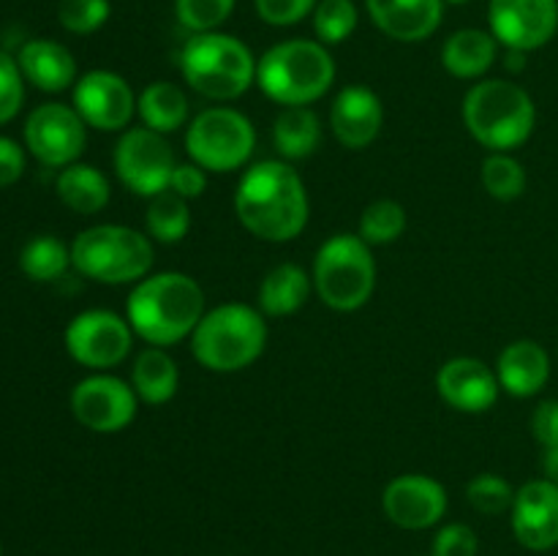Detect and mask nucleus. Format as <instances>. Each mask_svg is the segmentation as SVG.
Returning <instances> with one entry per match:
<instances>
[{
    "label": "nucleus",
    "mask_w": 558,
    "mask_h": 556,
    "mask_svg": "<svg viewBox=\"0 0 558 556\" xmlns=\"http://www.w3.org/2000/svg\"><path fill=\"white\" fill-rule=\"evenodd\" d=\"M234 210L254 238L289 243L308 223L311 202L298 169L289 161L267 158L245 169L234 191Z\"/></svg>",
    "instance_id": "obj_1"
},
{
    "label": "nucleus",
    "mask_w": 558,
    "mask_h": 556,
    "mask_svg": "<svg viewBox=\"0 0 558 556\" xmlns=\"http://www.w3.org/2000/svg\"><path fill=\"white\" fill-rule=\"evenodd\" d=\"M205 316V292L189 273L167 270L134 283L125 303L134 336L150 347H172L191 338Z\"/></svg>",
    "instance_id": "obj_2"
},
{
    "label": "nucleus",
    "mask_w": 558,
    "mask_h": 556,
    "mask_svg": "<svg viewBox=\"0 0 558 556\" xmlns=\"http://www.w3.org/2000/svg\"><path fill=\"white\" fill-rule=\"evenodd\" d=\"M336 82V60L316 38H289L267 49L256 65V85L283 107H311Z\"/></svg>",
    "instance_id": "obj_3"
},
{
    "label": "nucleus",
    "mask_w": 558,
    "mask_h": 556,
    "mask_svg": "<svg viewBox=\"0 0 558 556\" xmlns=\"http://www.w3.org/2000/svg\"><path fill=\"white\" fill-rule=\"evenodd\" d=\"M267 347L265 314L254 305L223 303L205 311L191 333V352L196 363L216 374H234L262 358Z\"/></svg>",
    "instance_id": "obj_4"
},
{
    "label": "nucleus",
    "mask_w": 558,
    "mask_h": 556,
    "mask_svg": "<svg viewBox=\"0 0 558 556\" xmlns=\"http://www.w3.org/2000/svg\"><path fill=\"white\" fill-rule=\"evenodd\" d=\"M463 123L490 153H510L532 136L537 107L518 82L490 76L469 87L463 98Z\"/></svg>",
    "instance_id": "obj_5"
},
{
    "label": "nucleus",
    "mask_w": 558,
    "mask_h": 556,
    "mask_svg": "<svg viewBox=\"0 0 558 556\" xmlns=\"http://www.w3.org/2000/svg\"><path fill=\"white\" fill-rule=\"evenodd\" d=\"M256 65L248 44L221 31L194 33L180 52L183 80L210 101H234L248 93L256 85Z\"/></svg>",
    "instance_id": "obj_6"
},
{
    "label": "nucleus",
    "mask_w": 558,
    "mask_h": 556,
    "mask_svg": "<svg viewBox=\"0 0 558 556\" xmlns=\"http://www.w3.org/2000/svg\"><path fill=\"white\" fill-rule=\"evenodd\" d=\"M156 262L150 234L123 223H98L71 243V265L98 283H140Z\"/></svg>",
    "instance_id": "obj_7"
},
{
    "label": "nucleus",
    "mask_w": 558,
    "mask_h": 556,
    "mask_svg": "<svg viewBox=\"0 0 558 556\" xmlns=\"http://www.w3.org/2000/svg\"><path fill=\"white\" fill-rule=\"evenodd\" d=\"M314 292L332 311L363 309L376 289V259L360 234L338 232L319 245L314 259Z\"/></svg>",
    "instance_id": "obj_8"
},
{
    "label": "nucleus",
    "mask_w": 558,
    "mask_h": 556,
    "mask_svg": "<svg viewBox=\"0 0 558 556\" xmlns=\"http://www.w3.org/2000/svg\"><path fill=\"white\" fill-rule=\"evenodd\" d=\"M254 147V123L232 107L202 109L185 129V153L207 172L227 174L245 167Z\"/></svg>",
    "instance_id": "obj_9"
},
{
    "label": "nucleus",
    "mask_w": 558,
    "mask_h": 556,
    "mask_svg": "<svg viewBox=\"0 0 558 556\" xmlns=\"http://www.w3.org/2000/svg\"><path fill=\"white\" fill-rule=\"evenodd\" d=\"M112 161L120 183L134 191L136 196H147V200L158 196L161 191H169L172 172L178 167L167 136L150 131L147 125H134V129H125L120 134Z\"/></svg>",
    "instance_id": "obj_10"
},
{
    "label": "nucleus",
    "mask_w": 558,
    "mask_h": 556,
    "mask_svg": "<svg viewBox=\"0 0 558 556\" xmlns=\"http://www.w3.org/2000/svg\"><path fill=\"white\" fill-rule=\"evenodd\" d=\"M134 347L129 319L107 309L76 314L65 327V349L80 365L90 371H109L123 363Z\"/></svg>",
    "instance_id": "obj_11"
},
{
    "label": "nucleus",
    "mask_w": 558,
    "mask_h": 556,
    "mask_svg": "<svg viewBox=\"0 0 558 556\" xmlns=\"http://www.w3.org/2000/svg\"><path fill=\"white\" fill-rule=\"evenodd\" d=\"M140 409V396L129 382L112 374H93L76 382L71 392V412L76 423L96 434H118L129 428Z\"/></svg>",
    "instance_id": "obj_12"
},
{
    "label": "nucleus",
    "mask_w": 558,
    "mask_h": 556,
    "mask_svg": "<svg viewBox=\"0 0 558 556\" xmlns=\"http://www.w3.org/2000/svg\"><path fill=\"white\" fill-rule=\"evenodd\" d=\"M25 145L44 167H69L85 150L87 125L74 107L41 104L25 120Z\"/></svg>",
    "instance_id": "obj_13"
},
{
    "label": "nucleus",
    "mask_w": 558,
    "mask_h": 556,
    "mask_svg": "<svg viewBox=\"0 0 558 556\" xmlns=\"http://www.w3.org/2000/svg\"><path fill=\"white\" fill-rule=\"evenodd\" d=\"M488 25L507 49L534 52L558 31V0H490Z\"/></svg>",
    "instance_id": "obj_14"
},
{
    "label": "nucleus",
    "mask_w": 558,
    "mask_h": 556,
    "mask_svg": "<svg viewBox=\"0 0 558 556\" xmlns=\"http://www.w3.org/2000/svg\"><path fill=\"white\" fill-rule=\"evenodd\" d=\"M74 109L90 129L125 131L136 114V96L123 76L96 69L76 80Z\"/></svg>",
    "instance_id": "obj_15"
},
{
    "label": "nucleus",
    "mask_w": 558,
    "mask_h": 556,
    "mask_svg": "<svg viewBox=\"0 0 558 556\" xmlns=\"http://www.w3.org/2000/svg\"><path fill=\"white\" fill-rule=\"evenodd\" d=\"M381 510L401 529H430L445 518L447 491L428 474H398L381 494Z\"/></svg>",
    "instance_id": "obj_16"
},
{
    "label": "nucleus",
    "mask_w": 558,
    "mask_h": 556,
    "mask_svg": "<svg viewBox=\"0 0 558 556\" xmlns=\"http://www.w3.org/2000/svg\"><path fill=\"white\" fill-rule=\"evenodd\" d=\"M512 534L529 551H550L558 545V485L548 478L529 480L515 491L510 510Z\"/></svg>",
    "instance_id": "obj_17"
},
{
    "label": "nucleus",
    "mask_w": 558,
    "mask_h": 556,
    "mask_svg": "<svg viewBox=\"0 0 558 556\" xmlns=\"http://www.w3.org/2000/svg\"><path fill=\"white\" fill-rule=\"evenodd\" d=\"M441 401L463 414L488 412L499 398V376L477 358H452L436 374Z\"/></svg>",
    "instance_id": "obj_18"
},
{
    "label": "nucleus",
    "mask_w": 558,
    "mask_h": 556,
    "mask_svg": "<svg viewBox=\"0 0 558 556\" xmlns=\"http://www.w3.org/2000/svg\"><path fill=\"white\" fill-rule=\"evenodd\" d=\"M381 123H385L381 98L365 85L343 87L330 107L332 134L349 150L368 147L379 136Z\"/></svg>",
    "instance_id": "obj_19"
},
{
    "label": "nucleus",
    "mask_w": 558,
    "mask_h": 556,
    "mask_svg": "<svg viewBox=\"0 0 558 556\" xmlns=\"http://www.w3.org/2000/svg\"><path fill=\"white\" fill-rule=\"evenodd\" d=\"M374 25L401 44L434 36L445 20V0H365Z\"/></svg>",
    "instance_id": "obj_20"
},
{
    "label": "nucleus",
    "mask_w": 558,
    "mask_h": 556,
    "mask_svg": "<svg viewBox=\"0 0 558 556\" xmlns=\"http://www.w3.org/2000/svg\"><path fill=\"white\" fill-rule=\"evenodd\" d=\"M496 376H499L501 390H507L510 396L532 398L548 385L550 358L543 343L532 341V338H518L501 349Z\"/></svg>",
    "instance_id": "obj_21"
},
{
    "label": "nucleus",
    "mask_w": 558,
    "mask_h": 556,
    "mask_svg": "<svg viewBox=\"0 0 558 556\" xmlns=\"http://www.w3.org/2000/svg\"><path fill=\"white\" fill-rule=\"evenodd\" d=\"M22 76L44 93H60L76 82V60L63 44L52 38H33L20 49Z\"/></svg>",
    "instance_id": "obj_22"
},
{
    "label": "nucleus",
    "mask_w": 558,
    "mask_h": 556,
    "mask_svg": "<svg viewBox=\"0 0 558 556\" xmlns=\"http://www.w3.org/2000/svg\"><path fill=\"white\" fill-rule=\"evenodd\" d=\"M499 58V41L490 31L463 27L456 31L441 47V65L458 80H480Z\"/></svg>",
    "instance_id": "obj_23"
},
{
    "label": "nucleus",
    "mask_w": 558,
    "mask_h": 556,
    "mask_svg": "<svg viewBox=\"0 0 558 556\" xmlns=\"http://www.w3.org/2000/svg\"><path fill=\"white\" fill-rule=\"evenodd\" d=\"M311 292H314V278L294 262H281L262 278L259 311L272 319L292 316L308 303Z\"/></svg>",
    "instance_id": "obj_24"
},
{
    "label": "nucleus",
    "mask_w": 558,
    "mask_h": 556,
    "mask_svg": "<svg viewBox=\"0 0 558 556\" xmlns=\"http://www.w3.org/2000/svg\"><path fill=\"white\" fill-rule=\"evenodd\" d=\"M54 189H58L60 202L80 216H96L109 205V196H112L107 174L93 164L80 161L60 169Z\"/></svg>",
    "instance_id": "obj_25"
},
{
    "label": "nucleus",
    "mask_w": 558,
    "mask_h": 556,
    "mask_svg": "<svg viewBox=\"0 0 558 556\" xmlns=\"http://www.w3.org/2000/svg\"><path fill=\"white\" fill-rule=\"evenodd\" d=\"M180 385V368L172 354L163 347H147L136 354L131 368V387L136 390L140 401L150 407L172 401Z\"/></svg>",
    "instance_id": "obj_26"
},
{
    "label": "nucleus",
    "mask_w": 558,
    "mask_h": 556,
    "mask_svg": "<svg viewBox=\"0 0 558 556\" xmlns=\"http://www.w3.org/2000/svg\"><path fill=\"white\" fill-rule=\"evenodd\" d=\"M136 114L142 118V125L167 136L189 125L191 104L183 87L174 85V82L158 80L136 96Z\"/></svg>",
    "instance_id": "obj_27"
},
{
    "label": "nucleus",
    "mask_w": 558,
    "mask_h": 556,
    "mask_svg": "<svg viewBox=\"0 0 558 556\" xmlns=\"http://www.w3.org/2000/svg\"><path fill=\"white\" fill-rule=\"evenodd\" d=\"M319 142L322 123L311 107H283L272 120V145L287 161L314 156Z\"/></svg>",
    "instance_id": "obj_28"
},
{
    "label": "nucleus",
    "mask_w": 558,
    "mask_h": 556,
    "mask_svg": "<svg viewBox=\"0 0 558 556\" xmlns=\"http://www.w3.org/2000/svg\"><path fill=\"white\" fill-rule=\"evenodd\" d=\"M145 227L150 240H158V243L167 245L180 243L191 229L189 200L178 196L174 191H161V194L153 196L150 205H147Z\"/></svg>",
    "instance_id": "obj_29"
},
{
    "label": "nucleus",
    "mask_w": 558,
    "mask_h": 556,
    "mask_svg": "<svg viewBox=\"0 0 558 556\" xmlns=\"http://www.w3.org/2000/svg\"><path fill=\"white\" fill-rule=\"evenodd\" d=\"M20 267L33 281H58L71 267V245L52 238V234H38L22 249Z\"/></svg>",
    "instance_id": "obj_30"
},
{
    "label": "nucleus",
    "mask_w": 558,
    "mask_h": 556,
    "mask_svg": "<svg viewBox=\"0 0 558 556\" xmlns=\"http://www.w3.org/2000/svg\"><path fill=\"white\" fill-rule=\"evenodd\" d=\"M407 210L396 200H376L363 210L357 223V234L368 245H387L396 243L407 232Z\"/></svg>",
    "instance_id": "obj_31"
},
{
    "label": "nucleus",
    "mask_w": 558,
    "mask_h": 556,
    "mask_svg": "<svg viewBox=\"0 0 558 556\" xmlns=\"http://www.w3.org/2000/svg\"><path fill=\"white\" fill-rule=\"evenodd\" d=\"M311 16H314L316 41L325 47H336L352 38L360 22L357 5L352 0H319Z\"/></svg>",
    "instance_id": "obj_32"
},
{
    "label": "nucleus",
    "mask_w": 558,
    "mask_h": 556,
    "mask_svg": "<svg viewBox=\"0 0 558 556\" xmlns=\"http://www.w3.org/2000/svg\"><path fill=\"white\" fill-rule=\"evenodd\" d=\"M483 185L494 200L512 202L526 191V169L510 153H490L483 161Z\"/></svg>",
    "instance_id": "obj_33"
},
{
    "label": "nucleus",
    "mask_w": 558,
    "mask_h": 556,
    "mask_svg": "<svg viewBox=\"0 0 558 556\" xmlns=\"http://www.w3.org/2000/svg\"><path fill=\"white\" fill-rule=\"evenodd\" d=\"M466 499L483 516H501V512L512 510V501H515V488L507 483L499 474H477L474 480H469L466 485Z\"/></svg>",
    "instance_id": "obj_34"
},
{
    "label": "nucleus",
    "mask_w": 558,
    "mask_h": 556,
    "mask_svg": "<svg viewBox=\"0 0 558 556\" xmlns=\"http://www.w3.org/2000/svg\"><path fill=\"white\" fill-rule=\"evenodd\" d=\"M238 0H174L178 22L191 33L218 31L232 16Z\"/></svg>",
    "instance_id": "obj_35"
},
{
    "label": "nucleus",
    "mask_w": 558,
    "mask_h": 556,
    "mask_svg": "<svg viewBox=\"0 0 558 556\" xmlns=\"http://www.w3.org/2000/svg\"><path fill=\"white\" fill-rule=\"evenodd\" d=\"M112 14L109 0H60L58 20L60 25L76 36H90Z\"/></svg>",
    "instance_id": "obj_36"
},
{
    "label": "nucleus",
    "mask_w": 558,
    "mask_h": 556,
    "mask_svg": "<svg viewBox=\"0 0 558 556\" xmlns=\"http://www.w3.org/2000/svg\"><path fill=\"white\" fill-rule=\"evenodd\" d=\"M22 101H25V76H22L20 63L0 49V125L16 118Z\"/></svg>",
    "instance_id": "obj_37"
},
{
    "label": "nucleus",
    "mask_w": 558,
    "mask_h": 556,
    "mask_svg": "<svg viewBox=\"0 0 558 556\" xmlns=\"http://www.w3.org/2000/svg\"><path fill=\"white\" fill-rule=\"evenodd\" d=\"M319 0H254L256 14L272 27H292L314 14Z\"/></svg>",
    "instance_id": "obj_38"
},
{
    "label": "nucleus",
    "mask_w": 558,
    "mask_h": 556,
    "mask_svg": "<svg viewBox=\"0 0 558 556\" xmlns=\"http://www.w3.org/2000/svg\"><path fill=\"white\" fill-rule=\"evenodd\" d=\"M480 540L469 523H447L436 532L430 556H477Z\"/></svg>",
    "instance_id": "obj_39"
},
{
    "label": "nucleus",
    "mask_w": 558,
    "mask_h": 556,
    "mask_svg": "<svg viewBox=\"0 0 558 556\" xmlns=\"http://www.w3.org/2000/svg\"><path fill=\"white\" fill-rule=\"evenodd\" d=\"M169 191H174V194L183 196V200H199L207 191V169H202L199 164L194 161L178 164L172 172Z\"/></svg>",
    "instance_id": "obj_40"
},
{
    "label": "nucleus",
    "mask_w": 558,
    "mask_h": 556,
    "mask_svg": "<svg viewBox=\"0 0 558 556\" xmlns=\"http://www.w3.org/2000/svg\"><path fill=\"white\" fill-rule=\"evenodd\" d=\"M532 434L539 445L548 450V447L558 445V401L548 398V401L537 403L532 414Z\"/></svg>",
    "instance_id": "obj_41"
},
{
    "label": "nucleus",
    "mask_w": 558,
    "mask_h": 556,
    "mask_svg": "<svg viewBox=\"0 0 558 556\" xmlns=\"http://www.w3.org/2000/svg\"><path fill=\"white\" fill-rule=\"evenodd\" d=\"M25 172V150L9 136H0V189L14 185Z\"/></svg>",
    "instance_id": "obj_42"
},
{
    "label": "nucleus",
    "mask_w": 558,
    "mask_h": 556,
    "mask_svg": "<svg viewBox=\"0 0 558 556\" xmlns=\"http://www.w3.org/2000/svg\"><path fill=\"white\" fill-rule=\"evenodd\" d=\"M543 472H545V478L550 480V483L558 485V445L556 447H548V450H545Z\"/></svg>",
    "instance_id": "obj_43"
},
{
    "label": "nucleus",
    "mask_w": 558,
    "mask_h": 556,
    "mask_svg": "<svg viewBox=\"0 0 558 556\" xmlns=\"http://www.w3.org/2000/svg\"><path fill=\"white\" fill-rule=\"evenodd\" d=\"M526 55L529 52H521V49H507V69L521 71L526 65Z\"/></svg>",
    "instance_id": "obj_44"
},
{
    "label": "nucleus",
    "mask_w": 558,
    "mask_h": 556,
    "mask_svg": "<svg viewBox=\"0 0 558 556\" xmlns=\"http://www.w3.org/2000/svg\"><path fill=\"white\" fill-rule=\"evenodd\" d=\"M445 3H450V5H466V3H472V0H445Z\"/></svg>",
    "instance_id": "obj_45"
},
{
    "label": "nucleus",
    "mask_w": 558,
    "mask_h": 556,
    "mask_svg": "<svg viewBox=\"0 0 558 556\" xmlns=\"http://www.w3.org/2000/svg\"><path fill=\"white\" fill-rule=\"evenodd\" d=\"M0 556H3V545H0Z\"/></svg>",
    "instance_id": "obj_46"
}]
</instances>
